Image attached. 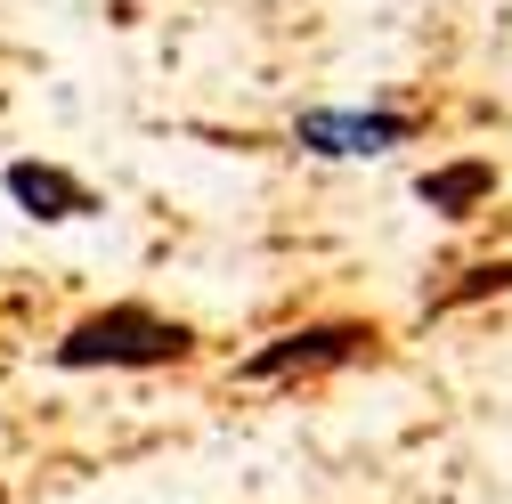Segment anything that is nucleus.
I'll list each match as a JSON object with an SVG mask.
<instances>
[{"label":"nucleus","instance_id":"obj_1","mask_svg":"<svg viewBox=\"0 0 512 504\" xmlns=\"http://www.w3.org/2000/svg\"><path fill=\"white\" fill-rule=\"evenodd\" d=\"M187 358H196V326L163 318L155 301H106L49 342L57 374H163V366H187Z\"/></svg>","mask_w":512,"mask_h":504},{"label":"nucleus","instance_id":"obj_2","mask_svg":"<svg viewBox=\"0 0 512 504\" xmlns=\"http://www.w3.org/2000/svg\"><path fill=\"white\" fill-rule=\"evenodd\" d=\"M374 326L358 318H309V326H285L269 334L261 350H244L236 358V383H309V374H342L358 358H374Z\"/></svg>","mask_w":512,"mask_h":504},{"label":"nucleus","instance_id":"obj_3","mask_svg":"<svg viewBox=\"0 0 512 504\" xmlns=\"http://www.w3.org/2000/svg\"><path fill=\"white\" fill-rule=\"evenodd\" d=\"M423 122L407 106H309L293 114V147L317 155V163H374L391 147H415Z\"/></svg>","mask_w":512,"mask_h":504},{"label":"nucleus","instance_id":"obj_4","mask_svg":"<svg viewBox=\"0 0 512 504\" xmlns=\"http://www.w3.org/2000/svg\"><path fill=\"white\" fill-rule=\"evenodd\" d=\"M0 196H9L25 220H49V228H66V220H98V212H106V196H98L82 171L41 163V155H17L9 171H0Z\"/></svg>","mask_w":512,"mask_h":504},{"label":"nucleus","instance_id":"obj_5","mask_svg":"<svg viewBox=\"0 0 512 504\" xmlns=\"http://www.w3.org/2000/svg\"><path fill=\"white\" fill-rule=\"evenodd\" d=\"M488 196H496V163H488V155L431 163V171L415 179V204H423V212H439V220H472Z\"/></svg>","mask_w":512,"mask_h":504},{"label":"nucleus","instance_id":"obj_6","mask_svg":"<svg viewBox=\"0 0 512 504\" xmlns=\"http://www.w3.org/2000/svg\"><path fill=\"white\" fill-rule=\"evenodd\" d=\"M488 293H512V261H480V269H464V285H447L431 309H464V301H488Z\"/></svg>","mask_w":512,"mask_h":504},{"label":"nucleus","instance_id":"obj_7","mask_svg":"<svg viewBox=\"0 0 512 504\" xmlns=\"http://www.w3.org/2000/svg\"><path fill=\"white\" fill-rule=\"evenodd\" d=\"M0 504H9V480H0Z\"/></svg>","mask_w":512,"mask_h":504}]
</instances>
